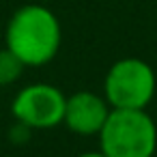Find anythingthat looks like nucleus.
Segmentation results:
<instances>
[{
    "instance_id": "39448f33",
    "label": "nucleus",
    "mask_w": 157,
    "mask_h": 157,
    "mask_svg": "<svg viewBox=\"0 0 157 157\" xmlns=\"http://www.w3.org/2000/svg\"><path fill=\"white\" fill-rule=\"evenodd\" d=\"M110 112L112 108L105 101V97L90 90H80L67 97L63 123L78 136H99Z\"/></svg>"
},
{
    "instance_id": "423d86ee",
    "label": "nucleus",
    "mask_w": 157,
    "mask_h": 157,
    "mask_svg": "<svg viewBox=\"0 0 157 157\" xmlns=\"http://www.w3.org/2000/svg\"><path fill=\"white\" fill-rule=\"evenodd\" d=\"M26 65L11 52V50H0V86H9L17 82L24 73Z\"/></svg>"
},
{
    "instance_id": "7ed1b4c3",
    "label": "nucleus",
    "mask_w": 157,
    "mask_h": 157,
    "mask_svg": "<svg viewBox=\"0 0 157 157\" xmlns=\"http://www.w3.org/2000/svg\"><path fill=\"white\" fill-rule=\"evenodd\" d=\"M157 88L155 71L142 58L116 60L103 80V97L114 110H146Z\"/></svg>"
},
{
    "instance_id": "f03ea898",
    "label": "nucleus",
    "mask_w": 157,
    "mask_h": 157,
    "mask_svg": "<svg viewBox=\"0 0 157 157\" xmlns=\"http://www.w3.org/2000/svg\"><path fill=\"white\" fill-rule=\"evenodd\" d=\"M99 151L108 157H153L157 125L146 110H114L99 131Z\"/></svg>"
},
{
    "instance_id": "f257e3e1",
    "label": "nucleus",
    "mask_w": 157,
    "mask_h": 157,
    "mask_svg": "<svg viewBox=\"0 0 157 157\" xmlns=\"http://www.w3.org/2000/svg\"><path fill=\"white\" fill-rule=\"evenodd\" d=\"M63 28L54 11L43 5L20 7L5 30V48L26 67H43L60 50Z\"/></svg>"
},
{
    "instance_id": "20e7f679",
    "label": "nucleus",
    "mask_w": 157,
    "mask_h": 157,
    "mask_svg": "<svg viewBox=\"0 0 157 157\" xmlns=\"http://www.w3.org/2000/svg\"><path fill=\"white\" fill-rule=\"evenodd\" d=\"M65 105L67 97L60 88L37 82L15 95L11 112L15 121L28 129H52L65 121Z\"/></svg>"
},
{
    "instance_id": "0eeeda50",
    "label": "nucleus",
    "mask_w": 157,
    "mask_h": 157,
    "mask_svg": "<svg viewBox=\"0 0 157 157\" xmlns=\"http://www.w3.org/2000/svg\"><path fill=\"white\" fill-rule=\"evenodd\" d=\"M78 157H108V155H103L101 151H90V153H82Z\"/></svg>"
}]
</instances>
